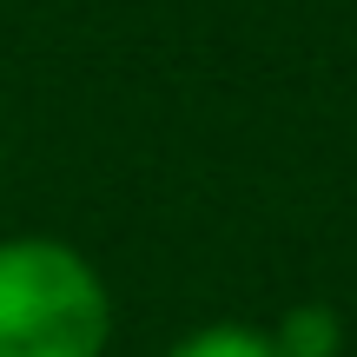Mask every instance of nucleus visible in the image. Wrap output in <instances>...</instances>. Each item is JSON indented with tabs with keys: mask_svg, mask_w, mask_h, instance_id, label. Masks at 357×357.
Here are the masks:
<instances>
[{
	"mask_svg": "<svg viewBox=\"0 0 357 357\" xmlns=\"http://www.w3.org/2000/svg\"><path fill=\"white\" fill-rule=\"evenodd\" d=\"M113 291L79 245L20 231L0 238V357H106Z\"/></svg>",
	"mask_w": 357,
	"mask_h": 357,
	"instance_id": "nucleus-1",
	"label": "nucleus"
},
{
	"mask_svg": "<svg viewBox=\"0 0 357 357\" xmlns=\"http://www.w3.org/2000/svg\"><path fill=\"white\" fill-rule=\"evenodd\" d=\"M265 337H271L278 357H337L344 351V311L324 305V298H305V305H291Z\"/></svg>",
	"mask_w": 357,
	"mask_h": 357,
	"instance_id": "nucleus-2",
	"label": "nucleus"
},
{
	"mask_svg": "<svg viewBox=\"0 0 357 357\" xmlns=\"http://www.w3.org/2000/svg\"><path fill=\"white\" fill-rule=\"evenodd\" d=\"M166 357H278V351H271V337L252 331V324H199V331H185Z\"/></svg>",
	"mask_w": 357,
	"mask_h": 357,
	"instance_id": "nucleus-3",
	"label": "nucleus"
}]
</instances>
